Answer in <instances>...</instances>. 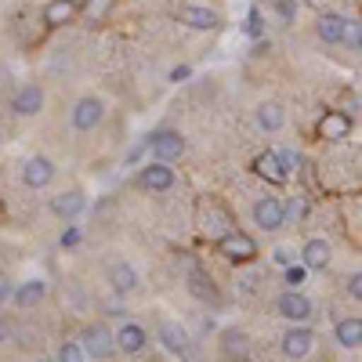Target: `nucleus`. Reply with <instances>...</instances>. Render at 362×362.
I'll return each mask as SVG.
<instances>
[{"label": "nucleus", "mask_w": 362, "mask_h": 362, "mask_svg": "<svg viewBox=\"0 0 362 362\" xmlns=\"http://www.w3.org/2000/svg\"><path fill=\"white\" fill-rule=\"evenodd\" d=\"M109 11H112V0H87V4H83L87 22H102Z\"/></svg>", "instance_id": "28"}, {"label": "nucleus", "mask_w": 362, "mask_h": 362, "mask_svg": "<svg viewBox=\"0 0 362 362\" xmlns=\"http://www.w3.org/2000/svg\"><path fill=\"white\" fill-rule=\"evenodd\" d=\"M283 218H286V221H305V218H308V203L300 199V196H290V199L283 203Z\"/></svg>", "instance_id": "27"}, {"label": "nucleus", "mask_w": 362, "mask_h": 362, "mask_svg": "<svg viewBox=\"0 0 362 362\" xmlns=\"http://www.w3.org/2000/svg\"><path fill=\"white\" fill-rule=\"evenodd\" d=\"M203 225H206V232H214V235L232 232V228H228V225H232V218L225 214L221 206H206V210H203Z\"/></svg>", "instance_id": "25"}, {"label": "nucleus", "mask_w": 362, "mask_h": 362, "mask_svg": "<svg viewBox=\"0 0 362 362\" xmlns=\"http://www.w3.org/2000/svg\"><path fill=\"white\" fill-rule=\"evenodd\" d=\"M76 243H80V232H76V228L62 232V247H76Z\"/></svg>", "instance_id": "38"}, {"label": "nucleus", "mask_w": 362, "mask_h": 362, "mask_svg": "<svg viewBox=\"0 0 362 362\" xmlns=\"http://www.w3.org/2000/svg\"><path fill=\"white\" fill-rule=\"evenodd\" d=\"M218 254L228 257L232 264H250L257 257V243L247 232H225V235H218Z\"/></svg>", "instance_id": "2"}, {"label": "nucleus", "mask_w": 362, "mask_h": 362, "mask_svg": "<svg viewBox=\"0 0 362 362\" xmlns=\"http://www.w3.org/2000/svg\"><path fill=\"white\" fill-rule=\"evenodd\" d=\"M80 15V4L76 0H51L44 8V25H66Z\"/></svg>", "instance_id": "18"}, {"label": "nucleus", "mask_w": 362, "mask_h": 362, "mask_svg": "<svg viewBox=\"0 0 362 362\" xmlns=\"http://www.w3.org/2000/svg\"><path fill=\"white\" fill-rule=\"evenodd\" d=\"M37 362H51V358H37Z\"/></svg>", "instance_id": "42"}, {"label": "nucleus", "mask_w": 362, "mask_h": 362, "mask_svg": "<svg viewBox=\"0 0 362 362\" xmlns=\"http://www.w3.org/2000/svg\"><path fill=\"white\" fill-rule=\"evenodd\" d=\"M148 344V334L138 326V322H124L119 326V334H116V351H124V355H138L141 348Z\"/></svg>", "instance_id": "16"}, {"label": "nucleus", "mask_w": 362, "mask_h": 362, "mask_svg": "<svg viewBox=\"0 0 362 362\" xmlns=\"http://www.w3.org/2000/svg\"><path fill=\"white\" fill-rule=\"evenodd\" d=\"M254 225L261 228V232H279L283 225H286V218H283V199L279 196H261L257 203H254Z\"/></svg>", "instance_id": "4"}, {"label": "nucleus", "mask_w": 362, "mask_h": 362, "mask_svg": "<svg viewBox=\"0 0 362 362\" xmlns=\"http://www.w3.org/2000/svg\"><path fill=\"white\" fill-rule=\"evenodd\" d=\"M189 76H192V69H189V66H177V69H170V80H174V83L189 80Z\"/></svg>", "instance_id": "37"}, {"label": "nucleus", "mask_w": 362, "mask_h": 362, "mask_svg": "<svg viewBox=\"0 0 362 362\" xmlns=\"http://www.w3.org/2000/svg\"><path fill=\"white\" fill-rule=\"evenodd\" d=\"M348 293H351V297H355V300H358V297H362V276H358V272H355V276H351V279H348Z\"/></svg>", "instance_id": "36"}, {"label": "nucleus", "mask_w": 362, "mask_h": 362, "mask_svg": "<svg viewBox=\"0 0 362 362\" xmlns=\"http://www.w3.org/2000/svg\"><path fill=\"white\" fill-rule=\"evenodd\" d=\"M22 181L29 189H47L54 181V163L47 156H29L25 167H22Z\"/></svg>", "instance_id": "12"}, {"label": "nucleus", "mask_w": 362, "mask_h": 362, "mask_svg": "<svg viewBox=\"0 0 362 362\" xmlns=\"http://www.w3.org/2000/svg\"><path fill=\"white\" fill-rule=\"evenodd\" d=\"M138 185L145 192H170L174 189V170L167 163H160V160H148L141 167V174H138Z\"/></svg>", "instance_id": "5"}, {"label": "nucleus", "mask_w": 362, "mask_h": 362, "mask_svg": "<svg viewBox=\"0 0 362 362\" xmlns=\"http://www.w3.org/2000/svg\"><path fill=\"white\" fill-rule=\"evenodd\" d=\"M286 286L290 290H300V286H305V279H308V268L305 264H286Z\"/></svg>", "instance_id": "30"}, {"label": "nucleus", "mask_w": 362, "mask_h": 362, "mask_svg": "<svg viewBox=\"0 0 362 362\" xmlns=\"http://www.w3.org/2000/svg\"><path fill=\"white\" fill-rule=\"evenodd\" d=\"M145 145H148V153H153V160H160V163H170L185 153V138H181V131H170V127L148 134Z\"/></svg>", "instance_id": "3"}, {"label": "nucleus", "mask_w": 362, "mask_h": 362, "mask_svg": "<svg viewBox=\"0 0 362 362\" xmlns=\"http://www.w3.org/2000/svg\"><path fill=\"white\" fill-rule=\"evenodd\" d=\"M283 105H276V102H264V105H257V127L261 131H279L283 127Z\"/></svg>", "instance_id": "24"}, {"label": "nucleus", "mask_w": 362, "mask_h": 362, "mask_svg": "<svg viewBox=\"0 0 362 362\" xmlns=\"http://www.w3.org/2000/svg\"><path fill=\"white\" fill-rule=\"evenodd\" d=\"M276 312H279L286 322H308V319H312V300L300 293V290H286V293H279V300H276Z\"/></svg>", "instance_id": "7"}, {"label": "nucleus", "mask_w": 362, "mask_h": 362, "mask_svg": "<svg viewBox=\"0 0 362 362\" xmlns=\"http://www.w3.org/2000/svg\"><path fill=\"white\" fill-rule=\"evenodd\" d=\"M0 218H4V203H0Z\"/></svg>", "instance_id": "41"}, {"label": "nucleus", "mask_w": 362, "mask_h": 362, "mask_svg": "<svg viewBox=\"0 0 362 362\" xmlns=\"http://www.w3.org/2000/svg\"><path fill=\"white\" fill-rule=\"evenodd\" d=\"M83 206H87V196L80 192V189H69V192H58L54 199H51V210L62 221H73V218H80L83 214Z\"/></svg>", "instance_id": "14"}, {"label": "nucleus", "mask_w": 362, "mask_h": 362, "mask_svg": "<svg viewBox=\"0 0 362 362\" xmlns=\"http://www.w3.org/2000/svg\"><path fill=\"white\" fill-rule=\"evenodd\" d=\"M276 261H279V264H290L293 257H290V250H276Z\"/></svg>", "instance_id": "39"}, {"label": "nucleus", "mask_w": 362, "mask_h": 362, "mask_svg": "<svg viewBox=\"0 0 362 362\" xmlns=\"http://www.w3.org/2000/svg\"><path fill=\"white\" fill-rule=\"evenodd\" d=\"M239 362H247V358H239Z\"/></svg>", "instance_id": "43"}, {"label": "nucleus", "mask_w": 362, "mask_h": 362, "mask_svg": "<svg viewBox=\"0 0 362 362\" xmlns=\"http://www.w3.org/2000/svg\"><path fill=\"white\" fill-rule=\"evenodd\" d=\"M329 257H334V250H329L326 239H308V243L300 247V264L308 272H322L329 264Z\"/></svg>", "instance_id": "15"}, {"label": "nucleus", "mask_w": 362, "mask_h": 362, "mask_svg": "<svg viewBox=\"0 0 362 362\" xmlns=\"http://www.w3.org/2000/svg\"><path fill=\"white\" fill-rule=\"evenodd\" d=\"M156 337H160V344L167 348V351H174V355H189V348H192V337H189V329L181 326V322H160V329H156Z\"/></svg>", "instance_id": "11"}, {"label": "nucleus", "mask_w": 362, "mask_h": 362, "mask_svg": "<svg viewBox=\"0 0 362 362\" xmlns=\"http://www.w3.org/2000/svg\"><path fill=\"white\" fill-rule=\"evenodd\" d=\"M109 283H112L116 293H131V290H138V272H134L127 261H116V264L109 268Z\"/></svg>", "instance_id": "20"}, {"label": "nucleus", "mask_w": 362, "mask_h": 362, "mask_svg": "<svg viewBox=\"0 0 362 362\" xmlns=\"http://www.w3.org/2000/svg\"><path fill=\"white\" fill-rule=\"evenodd\" d=\"M254 170H257L264 181H272V185H283V181L290 177V174L279 167V156H276V153H261V156L254 160Z\"/></svg>", "instance_id": "22"}, {"label": "nucleus", "mask_w": 362, "mask_h": 362, "mask_svg": "<svg viewBox=\"0 0 362 362\" xmlns=\"http://www.w3.org/2000/svg\"><path fill=\"white\" fill-rule=\"evenodd\" d=\"M76 344H80L83 358H95V362H105V358L116 355V334H112L105 322H90V326H83Z\"/></svg>", "instance_id": "1"}, {"label": "nucleus", "mask_w": 362, "mask_h": 362, "mask_svg": "<svg viewBox=\"0 0 362 362\" xmlns=\"http://www.w3.org/2000/svg\"><path fill=\"white\" fill-rule=\"evenodd\" d=\"M315 33H319V40H326V44H341V33H344V15H337V11L319 15Z\"/></svg>", "instance_id": "19"}, {"label": "nucleus", "mask_w": 362, "mask_h": 362, "mask_svg": "<svg viewBox=\"0 0 362 362\" xmlns=\"http://www.w3.org/2000/svg\"><path fill=\"white\" fill-rule=\"evenodd\" d=\"M58 362H83V351L76 341H66L62 348H58Z\"/></svg>", "instance_id": "33"}, {"label": "nucleus", "mask_w": 362, "mask_h": 362, "mask_svg": "<svg viewBox=\"0 0 362 362\" xmlns=\"http://www.w3.org/2000/svg\"><path fill=\"white\" fill-rule=\"evenodd\" d=\"M44 293H47V283L44 279H29V283H22L11 293V300H15L18 308H33V305H40V300H44Z\"/></svg>", "instance_id": "21"}, {"label": "nucleus", "mask_w": 362, "mask_h": 362, "mask_svg": "<svg viewBox=\"0 0 362 362\" xmlns=\"http://www.w3.org/2000/svg\"><path fill=\"white\" fill-rule=\"evenodd\" d=\"M279 167L286 170V174H297L300 170V153H293V148H279Z\"/></svg>", "instance_id": "31"}, {"label": "nucleus", "mask_w": 362, "mask_h": 362, "mask_svg": "<svg viewBox=\"0 0 362 362\" xmlns=\"http://www.w3.org/2000/svg\"><path fill=\"white\" fill-rule=\"evenodd\" d=\"M247 351H250L247 334H239V329H228V334H225V355L239 362V358H247Z\"/></svg>", "instance_id": "26"}, {"label": "nucleus", "mask_w": 362, "mask_h": 362, "mask_svg": "<svg viewBox=\"0 0 362 362\" xmlns=\"http://www.w3.org/2000/svg\"><path fill=\"white\" fill-rule=\"evenodd\" d=\"M185 268H189V293H192V297H199L203 305H221V293H218L214 279H210L203 268H196L192 261H185Z\"/></svg>", "instance_id": "10"}, {"label": "nucleus", "mask_w": 362, "mask_h": 362, "mask_svg": "<svg viewBox=\"0 0 362 362\" xmlns=\"http://www.w3.org/2000/svg\"><path fill=\"white\" fill-rule=\"evenodd\" d=\"M11 293H15V286L8 283V276H4V272H0V305H8V300H11Z\"/></svg>", "instance_id": "35"}, {"label": "nucleus", "mask_w": 362, "mask_h": 362, "mask_svg": "<svg viewBox=\"0 0 362 362\" xmlns=\"http://www.w3.org/2000/svg\"><path fill=\"white\" fill-rule=\"evenodd\" d=\"M276 15H279V22H297V0H276Z\"/></svg>", "instance_id": "32"}, {"label": "nucleus", "mask_w": 362, "mask_h": 362, "mask_svg": "<svg viewBox=\"0 0 362 362\" xmlns=\"http://www.w3.org/2000/svg\"><path fill=\"white\" fill-rule=\"evenodd\" d=\"M341 44H348V47H355L358 51V44H362V22L355 18H344V33H341Z\"/></svg>", "instance_id": "29"}, {"label": "nucleus", "mask_w": 362, "mask_h": 362, "mask_svg": "<svg viewBox=\"0 0 362 362\" xmlns=\"http://www.w3.org/2000/svg\"><path fill=\"white\" fill-rule=\"evenodd\" d=\"M44 109V87L40 83H22L11 95V112L15 116H37Z\"/></svg>", "instance_id": "9"}, {"label": "nucleus", "mask_w": 362, "mask_h": 362, "mask_svg": "<svg viewBox=\"0 0 362 362\" xmlns=\"http://www.w3.org/2000/svg\"><path fill=\"white\" fill-rule=\"evenodd\" d=\"M247 33H250V37H261V11H257V8H254L250 18H247Z\"/></svg>", "instance_id": "34"}, {"label": "nucleus", "mask_w": 362, "mask_h": 362, "mask_svg": "<svg viewBox=\"0 0 362 362\" xmlns=\"http://www.w3.org/2000/svg\"><path fill=\"white\" fill-rule=\"evenodd\" d=\"M334 337H337L341 348H358V344H362V319H358V315L341 319L337 329H334Z\"/></svg>", "instance_id": "23"}, {"label": "nucleus", "mask_w": 362, "mask_h": 362, "mask_svg": "<svg viewBox=\"0 0 362 362\" xmlns=\"http://www.w3.org/2000/svg\"><path fill=\"white\" fill-rule=\"evenodd\" d=\"M4 341H8V322L0 319V344H4Z\"/></svg>", "instance_id": "40"}, {"label": "nucleus", "mask_w": 362, "mask_h": 362, "mask_svg": "<svg viewBox=\"0 0 362 362\" xmlns=\"http://www.w3.org/2000/svg\"><path fill=\"white\" fill-rule=\"evenodd\" d=\"M181 22H185L189 29H199V33H206V29H218L221 15L214 8H199V4H189L185 11H181Z\"/></svg>", "instance_id": "17"}, {"label": "nucleus", "mask_w": 362, "mask_h": 362, "mask_svg": "<svg viewBox=\"0 0 362 362\" xmlns=\"http://www.w3.org/2000/svg\"><path fill=\"white\" fill-rule=\"evenodd\" d=\"M312 344H315V334H312V329L305 326V322H293L290 329H286V334H283V355L286 358H305L308 351H312Z\"/></svg>", "instance_id": "8"}, {"label": "nucleus", "mask_w": 362, "mask_h": 362, "mask_svg": "<svg viewBox=\"0 0 362 362\" xmlns=\"http://www.w3.org/2000/svg\"><path fill=\"white\" fill-rule=\"evenodd\" d=\"M315 131H319V138H326V141H341V138L351 134V116L341 112V109H334V112H326V116L319 119Z\"/></svg>", "instance_id": "13"}, {"label": "nucleus", "mask_w": 362, "mask_h": 362, "mask_svg": "<svg viewBox=\"0 0 362 362\" xmlns=\"http://www.w3.org/2000/svg\"><path fill=\"white\" fill-rule=\"evenodd\" d=\"M73 127L76 131H95L102 119H105V105H102V98H95V95H87V98H80L76 105H73Z\"/></svg>", "instance_id": "6"}]
</instances>
